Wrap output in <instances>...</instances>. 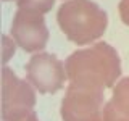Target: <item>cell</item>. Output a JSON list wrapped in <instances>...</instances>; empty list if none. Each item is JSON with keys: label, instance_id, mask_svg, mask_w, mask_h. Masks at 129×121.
Wrapping results in <instances>:
<instances>
[{"label": "cell", "instance_id": "obj_1", "mask_svg": "<svg viewBox=\"0 0 129 121\" xmlns=\"http://www.w3.org/2000/svg\"><path fill=\"white\" fill-rule=\"evenodd\" d=\"M64 68L70 84L100 90L111 87L121 74L118 52L105 42L71 53Z\"/></svg>", "mask_w": 129, "mask_h": 121}, {"label": "cell", "instance_id": "obj_2", "mask_svg": "<svg viewBox=\"0 0 129 121\" xmlns=\"http://www.w3.org/2000/svg\"><path fill=\"white\" fill-rule=\"evenodd\" d=\"M56 19L63 34L79 45L102 37L108 24L107 13L92 0L64 2L58 10Z\"/></svg>", "mask_w": 129, "mask_h": 121}, {"label": "cell", "instance_id": "obj_3", "mask_svg": "<svg viewBox=\"0 0 129 121\" xmlns=\"http://www.w3.org/2000/svg\"><path fill=\"white\" fill-rule=\"evenodd\" d=\"M34 105L32 87L5 66L2 71V119L24 121L34 113Z\"/></svg>", "mask_w": 129, "mask_h": 121}, {"label": "cell", "instance_id": "obj_4", "mask_svg": "<svg viewBox=\"0 0 129 121\" xmlns=\"http://www.w3.org/2000/svg\"><path fill=\"white\" fill-rule=\"evenodd\" d=\"M63 121H103V90L70 84L61 102Z\"/></svg>", "mask_w": 129, "mask_h": 121}, {"label": "cell", "instance_id": "obj_5", "mask_svg": "<svg viewBox=\"0 0 129 121\" xmlns=\"http://www.w3.org/2000/svg\"><path fill=\"white\" fill-rule=\"evenodd\" d=\"M27 82H31L40 94H53L63 87L66 76L64 65L50 53H37L31 56L26 65Z\"/></svg>", "mask_w": 129, "mask_h": 121}, {"label": "cell", "instance_id": "obj_6", "mask_svg": "<svg viewBox=\"0 0 129 121\" xmlns=\"http://www.w3.org/2000/svg\"><path fill=\"white\" fill-rule=\"evenodd\" d=\"M11 36L23 50H42L48 40L45 19L40 13L18 8V11L15 13L13 23H11Z\"/></svg>", "mask_w": 129, "mask_h": 121}, {"label": "cell", "instance_id": "obj_7", "mask_svg": "<svg viewBox=\"0 0 129 121\" xmlns=\"http://www.w3.org/2000/svg\"><path fill=\"white\" fill-rule=\"evenodd\" d=\"M103 121H129V78L121 79L103 107Z\"/></svg>", "mask_w": 129, "mask_h": 121}, {"label": "cell", "instance_id": "obj_8", "mask_svg": "<svg viewBox=\"0 0 129 121\" xmlns=\"http://www.w3.org/2000/svg\"><path fill=\"white\" fill-rule=\"evenodd\" d=\"M53 2L55 0H18V8L44 15V13H47V11L52 10Z\"/></svg>", "mask_w": 129, "mask_h": 121}, {"label": "cell", "instance_id": "obj_9", "mask_svg": "<svg viewBox=\"0 0 129 121\" xmlns=\"http://www.w3.org/2000/svg\"><path fill=\"white\" fill-rule=\"evenodd\" d=\"M119 15L123 23L129 26V0H121L119 2Z\"/></svg>", "mask_w": 129, "mask_h": 121}, {"label": "cell", "instance_id": "obj_10", "mask_svg": "<svg viewBox=\"0 0 129 121\" xmlns=\"http://www.w3.org/2000/svg\"><path fill=\"white\" fill-rule=\"evenodd\" d=\"M3 48H5V52H3V62H8V58H10L15 52V45L10 42L8 36H3Z\"/></svg>", "mask_w": 129, "mask_h": 121}, {"label": "cell", "instance_id": "obj_11", "mask_svg": "<svg viewBox=\"0 0 129 121\" xmlns=\"http://www.w3.org/2000/svg\"><path fill=\"white\" fill-rule=\"evenodd\" d=\"M24 121H39V118H37V115H36V113H32L29 118H26Z\"/></svg>", "mask_w": 129, "mask_h": 121}]
</instances>
